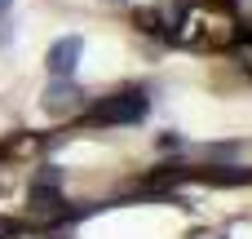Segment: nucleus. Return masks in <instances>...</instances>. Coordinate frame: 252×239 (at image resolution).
Returning <instances> with one entry per match:
<instances>
[{
    "label": "nucleus",
    "mask_w": 252,
    "mask_h": 239,
    "mask_svg": "<svg viewBox=\"0 0 252 239\" xmlns=\"http://www.w3.org/2000/svg\"><path fill=\"white\" fill-rule=\"evenodd\" d=\"M75 58H80V40L66 35V40H58V44L49 49V71H53V75H71V71H75Z\"/></svg>",
    "instance_id": "1"
},
{
    "label": "nucleus",
    "mask_w": 252,
    "mask_h": 239,
    "mask_svg": "<svg viewBox=\"0 0 252 239\" xmlns=\"http://www.w3.org/2000/svg\"><path fill=\"white\" fill-rule=\"evenodd\" d=\"M9 4H13V0H0V13H4V9H9Z\"/></svg>",
    "instance_id": "2"
}]
</instances>
